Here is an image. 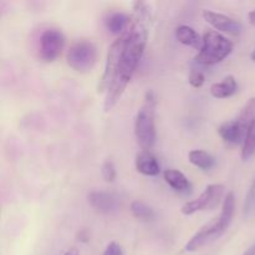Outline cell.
<instances>
[{
	"label": "cell",
	"mask_w": 255,
	"mask_h": 255,
	"mask_svg": "<svg viewBox=\"0 0 255 255\" xmlns=\"http://www.w3.org/2000/svg\"><path fill=\"white\" fill-rule=\"evenodd\" d=\"M104 255H124V253H122V248L119 243L111 242V243L107 246V248L105 249Z\"/></svg>",
	"instance_id": "7402d4cb"
},
{
	"label": "cell",
	"mask_w": 255,
	"mask_h": 255,
	"mask_svg": "<svg viewBox=\"0 0 255 255\" xmlns=\"http://www.w3.org/2000/svg\"><path fill=\"white\" fill-rule=\"evenodd\" d=\"M255 153V119L251 122L242 148V159L248 161Z\"/></svg>",
	"instance_id": "ac0fdd59"
},
{
	"label": "cell",
	"mask_w": 255,
	"mask_h": 255,
	"mask_svg": "<svg viewBox=\"0 0 255 255\" xmlns=\"http://www.w3.org/2000/svg\"><path fill=\"white\" fill-rule=\"evenodd\" d=\"M251 57H252V60H253V61L255 62V49L253 50V52H252V55H251Z\"/></svg>",
	"instance_id": "484cf974"
},
{
	"label": "cell",
	"mask_w": 255,
	"mask_h": 255,
	"mask_svg": "<svg viewBox=\"0 0 255 255\" xmlns=\"http://www.w3.org/2000/svg\"><path fill=\"white\" fill-rule=\"evenodd\" d=\"M233 50V42L218 31H207L203 35V46L196 56L201 65H216L222 62Z\"/></svg>",
	"instance_id": "277c9868"
},
{
	"label": "cell",
	"mask_w": 255,
	"mask_h": 255,
	"mask_svg": "<svg viewBox=\"0 0 255 255\" xmlns=\"http://www.w3.org/2000/svg\"><path fill=\"white\" fill-rule=\"evenodd\" d=\"M188 159L193 166L199 169L208 171L216 166V158L203 149H193L188 153Z\"/></svg>",
	"instance_id": "2e32d148"
},
{
	"label": "cell",
	"mask_w": 255,
	"mask_h": 255,
	"mask_svg": "<svg viewBox=\"0 0 255 255\" xmlns=\"http://www.w3.org/2000/svg\"><path fill=\"white\" fill-rule=\"evenodd\" d=\"M137 15L132 16L128 29L110 46L105 72L99 85V92H106L105 112L114 109L131 81L147 45V11L144 2H136Z\"/></svg>",
	"instance_id": "6da1fadb"
},
{
	"label": "cell",
	"mask_w": 255,
	"mask_h": 255,
	"mask_svg": "<svg viewBox=\"0 0 255 255\" xmlns=\"http://www.w3.org/2000/svg\"><path fill=\"white\" fill-rule=\"evenodd\" d=\"M226 192V187L223 184H211L206 188V191L198 197V198L189 201L182 207L181 212L184 216H192L197 212L202 211H211V209L217 208L222 202V198Z\"/></svg>",
	"instance_id": "8992f818"
},
{
	"label": "cell",
	"mask_w": 255,
	"mask_h": 255,
	"mask_svg": "<svg viewBox=\"0 0 255 255\" xmlns=\"http://www.w3.org/2000/svg\"><path fill=\"white\" fill-rule=\"evenodd\" d=\"M243 255H255V243L251 247V248L247 249V251L244 252Z\"/></svg>",
	"instance_id": "cb8c5ba5"
},
{
	"label": "cell",
	"mask_w": 255,
	"mask_h": 255,
	"mask_svg": "<svg viewBox=\"0 0 255 255\" xmlns=\"http://www.w3.org/2000/svg\"><path fill=\"white\" fill-rule=\"evenodd\" d=\"M236 212V196L233 192H229L226 196L223 202V209H222L221 216L214 218L209 223L204 224L186 244L187 252H197L203 247L208 246L209 243L218 239L219 237L223 236L224 232L231 226L232 219Z\"/></svg>",
	"instance_id": "7a4b0ae2"
},
{
	"label": "cell",
	"mask_w": 255,
	"mask_h": 255,
	"mask_svg": "<svg viewBox=\"0 0 255 255\" xmlns=\"http://www.w3.org/2000/svg\"><path fill=\"white\" fill-rule=\"evenodd\" d=\"M65 37L61 30L47 29L40 36L39 56L42 61L52 62L60 56L64 49Z\"/></svg>",
	"instance_id": "52a82bcc"
},
{
	"label": "cell",
	"mask_w": 255,
	"mask_h": 255,
	"mask_svg": "<svg viewBox=\"0 0 255 255\" xmlns=\"http://www.w3.org/2000/svg\"><path fill=\"white\" fill-rule=\"evenodd\" d=\"M102 177L106 182L109 183H112L116 179L117 173H116V167H115L114 162L112 161H106L104 164H102Z\"/></svg>",
	"instance_id": "ffe728a7"
},
{
	"label": "cell",
	"mask_w": 255,
	"mask_h": 255,
	"mask_svg": "<svg viewBox=\"0 0 255 255\" xmlns=\"http://www.w3.org/2000/svg\"><path fill=\"white\" fill-rule=\"evenodd\" d=\"M248 19H249V22H251L253 26H255V9L252 10L251 12L248 14Z\"/></svg>",
	"instance_id": "603a6c76"
},
{
	"label": "cell",
	"mask_w": 255,
	"mask_h": 255,
	"mask_svg": "<svg viewBox=\"0 0 255 255\" xmlns=\"http://www.w3.org/2000/svg\"><path fill=\"white\" fill-rule=\"evenodd\" d=\"M255 209V178L254 181L252 182V186L249 188L248 193H247L246 201H244V207H243V213L246 218H249V217L253 214Z\"/></svg>",
	"instance_id": "d6986e66"
},
{
	"label": "cell",
	"mask_w": 255,
	"mask_h": 255,
	"mask_svg": "<svg viewBox=\"0 0 255 255\" xmlns=\"http://www.w3.org/2000/svg\"><path fill=\"white\" fill-rule=\"evenodd\" d=\"M176 37L181 44L201 51L203 46V37L188 25H179L176 29Z\"/></svg>",
	"instance_id": "4fadbf2b"
},
{
	"label": "cell",
	"mask_w": 255,
	"mask_h": 255,
	"mask_svg": "<svg viewBox=\"0 0 255 255\" xmlns=\"http://www.w3.org/2000/svg\"><path fill=\"white\" fill-rule=\"evenodd\" d=\"M131 212L133 217L142 222H152L154 219V212L149 206L142 201H133L131 203Z\"/></svg>",
	"instance_id": "e0dca14e"
},
{
	"label": "cell",
	"mask_w": 255,
	"mask_h": 255,
	"mask_svg": "<svg viewBox=\"0 0 255 255\" xmlns=\"http://www.w3.org/2000/svg\"><path fill=\"white\" fill-rule=\"evenodd\" d=\"M188 81L192 87H194V89H199V87L203 86L204 81H206V76H204V74L202 71L193 70V71L189 74Z\"/></svg>",
	"instance_id": "44dd1931"
},
{
	"label": "cell",
	"mask_w": 255,
	"mask_h": 255,
	"mask_svg": "<svg viewBox=\"0 0 255 255\" xmlns=\"http://www.w3.org/2000/svg\"><path fill=\"white\" fill-rule=\"evenodd\" d=\"M134 166L138 173L148 177H156L161 173V166L157 161L156 156L151 151H139L136 154Z\"/></svg>",
	"instance_id": "8fae6325"
},
{
	"label": "cell",
	"mask_w": 255,
	"mask_h": 255,
	"mask_svg": "<svg viewBox=\"0 0 255 255\" xmlns=\"http://www.w3.org/2000/svg\"><path fill=\"white\" fill-rule=\"evenodd\" d=\"M156 97L152 91L144 96L143 105L138 110L134 119V136L137 143L143 151H151L156 144Z\"/></svg>",
	"instance_id": "3957f363"
},
{
	"label": "cell",
	"mask_w": 255,
	"mask_h": 255,
	"mask_svg": "<svg viewBox=\"0 0 255 255\" xmlns=\"http://www.w3.org/2000/svg\"><path fill=\"white\" fill-rule=\"evenodd\" d=\"M252 121L242 117L239 115L238 119L232 120V121L224 122L218 128L219 136L223 138V141L228 144H239L243 143L246 138L247 131Z\"/></svg>",
	"instance_id": "ba28073f"
},
{
	"label": "cell",
	"mask_w": 255,
	"mask_h": 255,
	"mask_svg": "<svg viewBox=\"0 0 255 255\" xmlns=\"http://www.w3.org/2000/svg\"><path fill=\"white\" fill-rule=\"evenodd\" d=\"M89 203L92 208L101 214L117 213L121 208V201L119 197L111 192L92 191L87 196Z\"/></svg>",
	"instance_id": "9c48e42d"
},
{
	"label": "cell",
	"mask_w": 255,
	"mask_h": 255,
	"mask_svg": "<svg viewBox=\"0 0 255 255\" xmlns=\"http://www.w3.org/2000/svg\"><path fill=\"white\" fill-rule=\"evenodd\" d=\"M238 85H237L236 77L229 75V76L224 77L223 81L216 82L211 86V95L216 99H228V97L233 96L237 92Z\"/></svg>",
	"instance_id": "5bb4252c"
},
{
	"label": "cell",
	"mask_w": 255,
	"mask_h": 255,
	"mask_svg": "<svg viewBox=\"0 0 255 255\" xmlns=\"http://www.w3.org/2000/svg\"><path fill=\"white\" fill-rule=\"evenodd\" d=\"M132 21V16L127 15L126 12L116 11L111 12L105 17V26L107 27L110 32L116 34L121 36L127 29H128L129 24Z\"/></svg>",
	"instance_id": "7c38bea8"
},
{
	"label": "cell",
	"mask_w": 255,
	"mask_h": 255,
	"mask_svg": "<svg viewBox=\"0 0 255 255\" xmlns=\"http://www.w3.org/2000/svg\"><path fill=\"white\" fill-rule=\"evenodd\" d=\"M163 177L164 181H166L176 192L184 194L191 192V183H189L188 178H187L181 171H177V169H167L163 173Z\"/></svg>",
	"instance_id": "9a60e30c"
},
{
	"label": "cell",
	"mask_w": 255,
	"mask_h": 255,
	"mask_svg": "<svg viewBox=\"0 0 255 255\" xmlns=\"http://www.w3.org/2000/svg\"><path fill=\"white\" fill-rule=\"evenodd\" d=\"M203 17L208 24H211L214 29L218 30V32L222 31L226 32V34L238 36L242 32V30H243V25L238 20L233 19L231 16H227L224 14L212 11V10H204Z\"/></svg>",
	"instance_id": "30bf717a"
},
{
	"label": "cell",
	"mask_w": 255,
	"mask_h": 255,
	"mask_svg": "<svg viewBox=\"0 0 255 255\" xmlns=\"http://www.w3.org/2000/svg\"><path fill=\"white\" fill-rule=\"evenodd\" d=\"M64 255H80V254H79V251H77L76 248H71V249H69V251H67Z\"/></svg>",
	"instance_id": "d4e9b609"
},
{
	"label": "cell",
	"mask_w": 255,
	"mask_h": 255,
	"mask_svg": "<svg viewBox=\"0 0 255 255\" xmlns=\"http://www.w3.org/2000/svg\"><path fill=\"white\" fill-rule=\"evenodd\" d=\"M97 61V49L94 42L80 40L70 47L67 52V64L77 72H89Z\"/></svg>",
	"instance_id": "5b68a950"
}]
</instances>
